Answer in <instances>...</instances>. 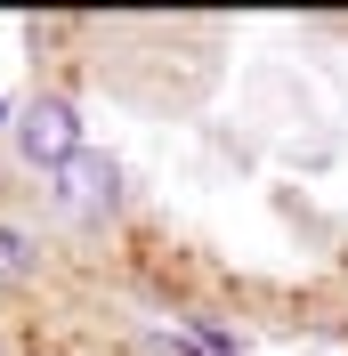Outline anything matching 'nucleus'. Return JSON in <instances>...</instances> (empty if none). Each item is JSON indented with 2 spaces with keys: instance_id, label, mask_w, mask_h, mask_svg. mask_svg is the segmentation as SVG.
I'll return each instance as SVG.
<instances>
[{
  "instance_id": "7ed1b4c3",
  "label": "nucleus",
  "mask_w": 348,
  "mask_h": 356,
  "mask_svg": "<svg viewBox=\"0 0 348 356\" xmlns=\"http://www.w3.org/2000/svg\"><path fill=\"white\" fill-rule=\"evenodd\" d=\"M33 275H41V243L0 219V284H33Z\"/></svg>"
},
{
  "instance_id": "f03ea898",
  "label": "nucleus",
  "mask_w": 348,
  "mask_h": 356,
  "mask_svg": "<svg viewBox=\"0 0 348 356\" xmlns=\"http://www.w3.org/2000/svg\"><path fill=\"white\" fill-rule=\"evenodd\" d=\"M57 202H65V211H81V219H113V211L130 202V186H122V162L89 146L81 162H65V170H57Z\"/></svg>"
},
{
  "instance_id": "39448f33",
  "label": "nucleus",
  "mask_w": 348,
  "mask_h": 356,
  "mask_svg": "<svg viewBox=\"0 0 348 356\" xmlns=\"http://www.w3.org/2000/svg\"><path fill=\"white\" fill-rule=\"evenodd\" d=\"M0 356H8V332H0Z\"/></svg>"
},
{
  "instance_id": "f257e3e1",
  "label": "nucleus",
  "mask_w": 348,
  "mask_h": 356,
  "mask_svg": "<svg viewBox=\"0 0 348 356\" xmlns=\"http://www.w3.org/2000/svg\"><path fill=\"white\" fill-rule=\"evenodd\" d=\"M17 154L33 162V170H65V162H81L89 154V130H81V106H73L65 89H41L33 106L17 113Z\"/></svg>"
},
{
  "instance_id": "20e7f679",
  "label": "nucleus",
  "mask_w": 348,
  "mask_h": 356,
  "mask_svg": "<svg viewBox=\"0 0 348 356\" xmlns=\"http://www.w3.org/2000/svg\"><path fill=\"white\" fill-rule=\"evenodd\" d=\"M0 122H8V97H0ZM8 130H17V122H8Z\"/></svg>"
}]
</instances>
